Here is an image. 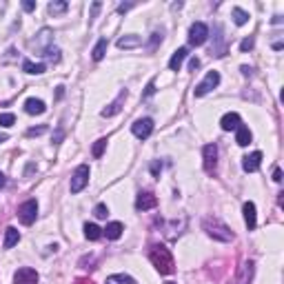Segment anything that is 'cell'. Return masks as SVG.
<instances>
[{"instance_id":"obj_20","label":"cell","mask_w":284,"mask_h":284,"mask_svg":"<svg viewBox=\"0 0 284 284\" xmlns=\"http://www.w3.org/2000/svg\"><path fill=\"white\" fill-rule=\"evenodd\" d=\"M142 45V38L136 36V33H129V36H122L118 40V47L120 49H133V47H140Z\"/></svg>"},{"instance_id":"obj_27","label":"cell","mask_w":284,"mask_h":284,"mask_svg":"<svg viewBox=\"0 0 284 284\" xmlns=\"http://www.w3.org/2000/svg\"><path fill=\"white\" fill-rule=\"evenodd\" d=\"M67 2H64V0H53V2H49V14H53V16H58V14H64V11H67Z\"/></svg>"},{"instance_id":"obj_26","label":"cell","mask_w":284,"mask_h":284,"mask_svg":"<svg viewBox=\"0 0 284 284\" xmlns=\"http://www.w3.org/2000/svg\"><path fill=\"white\" fill-rule=\"evenodd\" d=\"M231 16H233V22H236L237 27H242V25H247L249 22V14L244 9H240V7H233V11H231Z\"/></svg>"},{"instance_id":"obj_5","label":"cell","mask_w":284,"mask_h":284,"mask_svg":"<svg viewBox=\"0 0 284 284\" xmlns=\"http://www.w3.org/2000/svg\"><path fill=\"white\" fill-rule=\"evenodd\" d=\"M18 218H20V222L22 224H33L36 222V218H38V202L36 200H27V202H22L20 206H18Z\"/></svg>"},{"instance_id":"obj_17","label":"cell","mask_w":284,"mask_h":284,"mask_svg":"<svg viewBox=\"0 0 284 284\" xmlns=\"http://www.w3.org/2000/svg\"><path fill=\"white\" fill-rule=\"evenodd\" d=\"M189 56V51H187V47H180L174 51V56H171V60H169V69L171 71H180V67H182L184 58Z\"/></svg>"},{"instance_id":"obj_18","label":"cell","mask_w":284,"mask_h":284,"mask_svg":"<svg viewBox=\"0 0 284 284\" xmlns=\"http://www.w3.org/2000/svg\"><path fill=\"white\" fill-rule=\"evenodd\" d=\"M18 240H20V231H18L16 226H7V229H5V242H2V247H5V249L16 247Z\"/></svg>"},{"instance_id":"obj_21","label":"cell","mask_w":284,"mask_h":284,"mask_svg":"<svg viewBox=\"0 0 284 284\" xmlns=\"http://www.w3.org/2000/svg\"><path fill=\"white\" fill-rule=\"evenodd\" d=\"M122 231H125L122 222H109V224H107V229H102V233H105L109 240H118V237L122 236Z\"/></svg>"},{"instance_id":"obj_13","label":"cell","mask_w":284,"mask_h":284,"mask_svg":"<svg viewBox=\"0 0 284 284\" xmlns=\"http://www.w3.org/2000/svg\"><path fill=\"white\" fill-rule=\"evenodd\" d=\"M126 95H129V94H126V89H122L120 94H118V98H116V100L111 102L109 107H105V109H102V116H105V118H111V116H116V113H120L122 102L126 100Z\"/></svg>"},{"instance_id":"obj_23","label":"cell","mask_w":284,"mask_h":284,"mask_svg":"<svg viewBox=\"0 0 284 284\" xmlns=\"http://www.w3.org/2000/svg\"><path fill=\"white\" fill-rule=\"evenodd\" d=\"M107 47H109V42H107V38H100V40L95 42V47H94V51H91V58L98 63V60H102L105 58V53H107Z\"/></svg>"},{"instance_id":"obj_11","label":"cell","mask_w":284,"mask_h":284,"mask_svg":"<svg viewBox=\"0 0 284 284\" xmlns=\"http://www.w3.org/2000/svg\"><path fill=\"white\" fill-rule=\"evenodd\" d=\"M253 271H255V264H253L251 260L242 262V267H240V271H237L236 282H233V284H251V280H253Z\"/></svg>"},{"instance_id":"obj_10","label":"cell","mask_w":284,"mask_h":284,"mask_svg":"<svg viewBox=\"0 0 284 284\" xmlns=\"http://www.w3.org/2000/svg\"><path fill=\"white\" fill-rule=\"evenodd\" d=\"M202 156H205V171L206 174H213L218 167V147L216 144H206L202 149Z\"/></svg>"},{"instance_id":"obj_28","label":"cell","mask_w":284,"mask_h":284,"mask_svg":"<svg viewBox=\"0 0 284 284\" xmlns=\"http://www.w3.org/2000/svg\"><path fill=\"white\" fill-rule=\"evenodd\" d=\"M107 138H100V140H95L94 142V149H91V156L94 158H102V153H105V149H107Z\"/></svg>"},{"instance_id":"obj_7","label":"cell","mask_w":284,"mask_h":284,"mask_svg":"<svg viewBox=\"0 0 284 284\" xmlns=\"http://www.w3.org/2000/svg\"><path fill=\"white\" fill-rule=\"evenodd\" d=\"M131 131H133V136H136V138L147 140V138L153 133V120H151V118H140V120H136L131 125Z\"/></svg>"},{"instance_id":"obj_34","label":"cell","mask_w":284,"mask_h":284,"mask_svg":"<svg viewBox=\"0 0 284 284\" xmlns=\"http://www.w3.org/2000/svg\"><path fill=\"white\" fill-rule=\"evenodd\" d=\"M22 9H25V11H33V9H36V2H33V0H25V2H22Z\"/></svg>"},{"instance_id":"obj_8","label":"cell","mask_w":284,"mask_h":284,"mask_svg":"<svg viewBox=\"0 0 284 284\" xmlns=\"http://www.w3.org/2000/svg\"><path fill=\"white\" fill-rule=\"evenodd\" d=\"M14 284H38V273L32 267H22L14 273Z\"/></svg>"},{"instance_id":"obj_37","label":"cell","mask_w":284,"mask_h":284,"mask_svg":"<svg viewBox=\"0 0 284 284\" xmlns=\"http://www.w3.org/2000/svg\"><path fill=\"white\" fill-rule=\"evenodd\" d=\"M273 180L275 182H282V169H275L273 171Z\"/></svg>"},{"instance_id":"obj_24","label":"cell","mask_w":284,"mask_h":284,"mask_svg":"<svg viewBox=\"0 0 284 284\" xmlns=\"http://www.w3.org/2000/svg\"><path fill=\"white\" fill-rule=\"evenodd\" d=\"M22 71H27V74H32V76H40V74H45V64L33 63V60H25L22 63Z\"/></svg>"},{"instance_id":"obj_22","label":"cell","mask_w":284,"mask_h":284,"mask_svg":"<svg viewBox=\"0 0 284 284\" xmlns=\"http://www.w3.org/2000/svg\"><path fill=\"white\" fill-rule=\"evenodd\" d=\"M84 237L91 240V242H95V240L102 237V229L98 224H94V222H87V224H84Z\"/></svg>"},{"instance_id":"obj_9","label":"cell","mask_w":284,"mask_h":284,"mask_svg":"<svg viewBox=\"0 0 284 284\" xmlns=\"http://www.w3.org/2000/svg\"><path fill=\"white\" fill-rule=\"evenodd\" d=\"M158 206V198L151 193V191H140L136 198V209L138 211H149Z\"/></svg>"},{"instance_id":"obj_40","label":"cell","mask_w":284,"mask_h":284,"mask_svg":"<svg viewBox=\"0 0 284 284\" xmlns=\"http://www.w3.org/2000/svg\"><path fill=\"white\" fill-rule=\"evenodd\" d=\"M131 7H133V5H120V7H118V11H120V14H125V11H129Z\"/></svg>"},{"instance_id":"obj_29","label":"cell","mask_w":284,"mask_h":284,"mask_svg":"<svg viewBox=\"0 0 284 284\" xmlns=\"http://www.w3.org/2000/svg\"><path fill=\"white\" fill-rule=\"evenodd\" d=\"M14 122H16V116H14V113H0V126H11L14 125Z\"/></svg>"},{"instance_id":"obj_12","label":"cell","mask_w":284,"mask_h":284,"mask_svg":"<svg viewBox=\"0 0 284 284\" xmlns=\"http://www.w3.org/2000/svg\"><path fill=\"white\" fill-rule=\"evenodd\" d=\"M260 164H262V153L260 151H253V153H249V156H244L242 158V169L247 171V174L258 171Z\"/></svg>"},{"instance_id":"obj_16","label":"cell","mask_w":284,"mask_h":284,"mask_svg":"<svg viewBox=\"0 0 284 284\" xmlns=\"http://www.w3.org/2000/svg\"><path fill=\"white\" fill-rule=\"evenodd\" d=\"M25 111L29 116H42V113L47 111V105L42 100H38V98H29V100L25 102Z\"/></svg>"},{"instance_id":"obj_39","label":"cell","mask_w":284,"mask_h":284,"mask_svg":"<svg viewBox=\"0 0 284 284\" xmlns=\"http://www.w3.org/2000/svg\"><path fill=\"white\" fill-rule=\"evenodd\" d=\"M98 9H100V2H94V7H91V18H95V14H98Z\"/></svg>"},{"instance_id":"obj_41","label":"cell","mask_w":284,"mask_h":284,"mask_svg":"<svg viewBox=\"0 0 284 284\" xmlns=\"http://www.w3.org/2000/svg\"><path fill=\"white\" fill-rule=\"evenodd\" d=\"M7 184V178H5V174H2V171H0V189H2V187H5Z\"/></svg>"},{"instance_id":"obj_6","label":"cell","mask_w":284,"mask_h":284,"mask_svg":"<svg viewBox=\"0 0 284 284\" xmlns=\"http://www.w3.org/2000/svg\"><path fill=\"white\" fill-rule=\"evenodd\" d=\"M206 38H209V27H206L205 22H193V25L189 27V42L193 47L205 45Z\"/></svg>"},{"instance_id":"obj_38","label":"cell","mask_w":284,"mask_h":284,"mask_svg":"<svg viewBox=\"0 0 284 284\" xmlns=\"http://www.w3.org/2000/svg\"><path fill=\"white\" fill-rule=\"evenodd\" d=\"M189 67H191V69H193V71H195V69L200 67V60H198V58H191V63H189Z\"/></svg>"},{"instance_id":"obj_44","label":"cell","mask_w":284,"mask_h":284,"mask_svg":"<svg viewBox=\"0 0 284 284\" xmlns=\"http://www.w3.org/2000/svg\"><path fill=\"white\" fill-rule=\"evenodd\" d=\"M167 284H175V282H167Z\"/></svg>"},{"instance_id":"obj_2","label":"cell","mask_w":284,"mask_h":284,"mask_svg":"<svg viewBox=\"0 0 284 284\" xmlns=\"http://www.w3.org/2000/svg\"><path fill=\"white\" fill-rule=\"evenodd\" d=\"M202 229L206 231L209 237L220 240V242H231L233 237H236L231 229H229L222 220H218V218H205V220H202Z\"/></svg>"},{"instance_id":"obj_32","label":"cell","mask_w":284,"mask_h":284,"mask_svg":"<svg viewBox=\"0 0 284 284\" xmlns=\"http://www.w3.org/2000/svg\"><path fill=\"white\" fill-rule=\"evenodd\" d=\"M45 131H47V126H33V129L27 131V136H42Z\"/></svg>"},{"instance_id":"obj_3","label":"cell","mask_w":284,"mask_h":284,"mask_svg":"<svg viewBox=\"0 0 284 284\" xmlns=\"http://www.w3.org/2000/svg\"><path fill=\"white\" fill-rule=\"evenodd\" d=\"M89 164H80L78 169L74 171V175H71V182H69V189H71V193H80V191L89 184Z\"/></svg>"},{"instance_id":"obj_1","label":"cell","mask_w":284,"mask_h":284,"mask_svg":"<svg viewBox=\"0 0 284 284\" xmlns=\"http://www.w3.org/2000/svg\"><path fill=\"white\" fill-rule=\"evenodd\" d=\"M149 260H151V264L156 267V271L162 275H169L175 271L174 255H171V251H169L164 244H153V247L149 249Z\"/></svg>"},{"instance_id":"obj_36","label":"cell","mask_w":284,"mask_h":284,"mask_svg":"<svg viewBox=\"0 0 284 284\" xmlns=\"http://www.w3.org/2000/svg\"><path fill=\"white\" fill-rule=\"evenodd\" d=\"M158 42H162V33H158V32H156V33H153V38H151V49L156 47Z\"/></svg>"},{"instance_id":"obj_30","label":"cell","mask_w":284,"mask_h":284,"mask_svg":"<svg viewBox=\"0 0 284 284\" xmlns=\"http://www.w3.org/2000/svg\"><path fill=\"white\" fill-rule=\"evenodd\" d=\"M94 216L95 218H107V216H109V206H107V205H95Z\"/></svg>"},{"instance_id":"obj_4","label":"cell","mask_w":284,"mask_h":284,"mask_svg":"<svg viewBox=\"0 0 284 284\" xmlns=\"http://www.w3.org/2000/svg\"><path fill=\"white\" fill-rule=\"evenodd\" d=\"M218 84H220V74H218V71H209V74L205 76V80L193 89V95L195 98H202V95H206L209 91L216 89Z\"/></svg>"},{"instance_id":"obj_33","label":"cell","mask_w":284,"mask_h":284,"mask_svg":"<svg viewBox=\"0 0 284 284\" xmlns=\"http://www.w3.org/2000/svg\"><path fill=\"white\" fill-rule=\"evenodd\" d=\"M153 94H156V82L151 80V82L147 84V89H144V98H149V95H153Z\"/></svg>"},{"instance_id":"obj_31","label":"cell","mask_w":284,"mask_h":284,"mask_svg":"<svg viewBox=\"0 0 284 284\" xmlns=\"http://www.w3.org/2000/svg\"><path fill=\"white\" fill-rule=\"evenodd\" d=\"M253 45H255V40H253V38H244V40L240 42V51H251Z\"/></svg>"},{"instance_id":"obj_14","label":"cell","mask_w":284,"mask_h":284,"mask_svg":"<svg viewBox=\"0 0 284 284\" xmlns=\"http://www.w3.org/2000/svg\"><path fill=\"white\" fill-rule=\"evenodd\" d=\"M240 125H242V120H240V116H237L236 111L224 113V116H222V120H220V126L224 129V131H236Z\"/></svg>"},{"instance_id":"obj_35","label":"cell","mask_w":284,"mask_h":284,"mask_svg":"<svg viewBox=\"0 0 284 284\" xmlns=\"http://www.w3.org/2000/svg\"><path fill=\"white\" fill-rule=\"evenodd\" d=\"M160 171H162V164H160V162H153V164H151V174L156 175V178H158Z\"/></svg>"},{"instance_id":"obj_42","label":"cell","mask_w":284,"mask_h":284,"mask_svg":"<svg viewBox=\"0 0 284 284\" xmlns=\"http://www.w3.org/2000/svg\"><path fill=\"white\" fill-rule=\"evenodd\" d=\"M251 71H253V69H251V67H247V64L242 67V74H244V76H251Z\"/></svg>"},{"instance_id":"obj_25","label":"cell","mask_w":284,"mask_h":284,"mask_svg":"<svg viewBox=\"0 0 284 284\" xmlns=\"http://www.w3.org/2000/svg\"><path fill=\"white\" fill-rule=\"evenodd\" d=\"M105 284H138V282L131 278V275H126V273H113V275L107 278Z\"/></svg>"},{"instance_id":"obj_15","label":"cell","mask_w":284,"mask_h":284,"mask_svg":"<svg viewBox=\"0 0 284 284\" xmlns=\"http://www.w3.org/2000/svg\"><path fill=\"white\" fill-rule=\"evenodd\" d=\"M242 213H244V222H247L249 231H253V229L258 226V213H255V205H253V202H244Z\"/></svg>"},{"instance_id":"obj_19","label":"cell","mask_w":284,"mask_h":284,"mask_svg":"<svg viewBox=\"0 0 284 284\" xmlns=\"http://www.w3.org/2000/svg\"><path fill=\"white\" fill-rule=\"evenodd\" d=\"M251 140H253L251 129H249V126H244V125L237 126V129H236V142H237V144H240V147H247Z\"/></svg>"},{"instance_id":"obj_43","label":"cell","mask_w":284,"mask_h":284,"mask_svg":"<svg viewBox=\"0 0 284 284\" xmlns=\"http://www.w3.org/2000/svg\"><path fill=\"white\" fill-rule=\"evenodd\" d=\"M7 140V133H0V142H5Z\"/></svg>"}]
</instances>
